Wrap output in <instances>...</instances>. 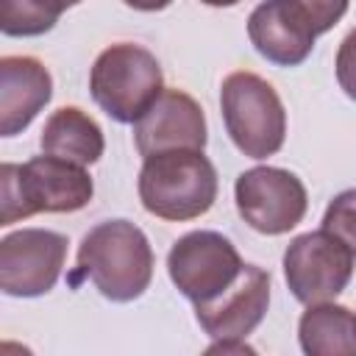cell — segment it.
Masks as SVG:
<instances>
[{"instance_id": "12", "label": "cell", "mask_w": 356, "mask_h": 356, "mask_svg": "<svg viewBox=\"0 0 356 356\" xmlns=\"http://www.w3.org/2000/svg\"><path fill=\"white\" fill-rule=\"evenodd\" d=\"M248 36L259 56L278 67H298L314 47V31L295 0H264L248 17Z\"/></svg>"}, {"instance_id": "21", "label": "cell", "mask_w": 356, "mask_h": 356, "mask_svg": "<svg viewBox=\"0 0 356 356\" xmlns=\"http://www.w3.org/2000/svg\"><path fill=\"white\" fill-rule=\"evenodd\" d=\"M206 6H214V8H228V6H236L239 0H200Z\"/></svg>"}, {"instance_id": "10", "label": "cell", "mask_w": 356, "mask_h": 356, "mask_svg": "<svg viewBox=\"0 0 356 356\" xmlns=\"http://www.w3.org/2000/svg\"><path fill=\"white\" fill-rule=\"evenodd\" d=\"M136 150L147 159L167 150H203L206 117L197 100L181 89H161V95L134 122Z\"/></svg>"}, {"instance_id": "20", "label": "cell", "mask_w": 356, "mask_h": 356, "mask_svg": "<svg viewBox=\"0 0 356 356\" xmlns=\"http://www.w3.org/2000/svg\"><path fill=\"white\" fill-rule=\"evenodd\" d=\"M172 0H125V6L136 8V11H161L167 8Z\"/></svg>"}, {"instance_id": "13", "label": "cell", "mask_w": 356, "mask_h": 356, "mask_svg": "<svg viewBox=\"0 0 356 356\" xmlns=\"http://www.w3.org/2000/svg\"><path fill=\"white\" fill-rule=\"evenodd\" d=\"M53 78L33 56L0 58V134L17 136L50 103Z\"/></svg>"}, {"instance_id": "16", "label": "cell", "mask_w": 356, "mask_h": 356, "mask_svg": "<svg viewBox=\"0 0 356 356\" xmlns=\"http://www.w3.org/2000/svg\"><path fill=\"white\" fill-rule=\"evenodd\" d=\"M61 11H67L61 0H0V31L6 36H42Z\"/></svg>"}, {"instance_id": "19", "label": "cell", "mask_w": 356, "mask_h": 356, "mask_svg": "<svg viewBox=\"0 0 356 356\" xmlns=\"http://www.w3.org/2000/svg\"><path fill=\"white\" fill-rule=\"evenodd\" d=\"M337 81H339V89L356 100V28L339 42V50H337Z\"/></svg>"}, {"instance_id": "8", "label": "cell", "mask_w": 356, "mask_h": 356, "mask_svg": "<svg viewBox=\"0 0 356 356\" xmlns=\"http://www.w3.org/2000/svg\"><path fill=\"white\" fill-rule=\"evenodd\" d=\"M234 200L239 217L267 236L292 231L309 209L303 181L281 167L245 170L234 184Z\"/></svg>"}, {"instance_id": "22", "label": "cell", "mask_w": 356, "mask_h": 356, "mask_svg": "<svg viewBox=\"0 0 356 356\" xmlns=\"http://www.w3.org/2000/svg\"><path fill=\"white\" fill-rule=\"evenodd\" d=\"M78 3H81V0H61V6H64V8H70V6H78Z\"/></svg>"}, {"instance_id": "11", "label": "cell", "mask_w": 356, "mask_h": 356, "mask_svg": "<svg viewBox=\"0 0 356 356\" xmlns=\"http://www.w3.org/2000/svg\"><path fill=\"white\" fill-rule=\"evenodd\" d=\"M270 273L245 264L239 278L206 303H195V317L211 339H245L267 314Z\"/></svg>"}, {"instance_id": "9", "label": "cell", "mask_w": 356, "mask_h": 356, "mask_svg": "<svg viewBox=\"0 0 356 356\" xmlns=\"http://www.w3.org/2000/svg\"><path fill=\"white\" fill-rule=\"evenodd\" d=\"M67 259V236L47 228H22L0 242V289L8 298L50 292Z\"/></svg>"}, {"instance_id": "1", "label": "cell", "mask_w": 356, "mask_h": 356, "mask_svg": "<svg viewBox=\"0 0 356 356\" xmlns=\"http://www.w3.org/2000/svg\"><path fill=\"white\" fill-rule=\"evenodd\" d=\"M95 195L92 175L83 164L58 156H33L25 164L0 167V225L33 214H70L89 206Z\"/></svg>"}, {"instance_id": "15", "label": "cell", "mask_w": 356, "mask_h": 356, "mask_svg": "<svg viewBox=\"0 0 356 356\" xmlns=\"http://www.w3.org/2000/svg\"><path fill=\"white\" fill-rule=\"evenodd\" d=\"M298 339L309 356H356V314L339 303H309L298 323Z\"/></svg>"}, {"instance_id": "17", "label": "cell", "mask_w": 356, "mask_h": 356, "mask_svg": "<svg viewBox=\"0 0 356 356\" xmlns=\"http://www.w3.org/2000/svg\"><path fill=\"white\" fill-rule=\"evenodd\" d=\"M323 231L334 234L356 256V189H345L328 203L323 214Z\"/></svg>"}, {"instance_id": "2", "label": "cell", "mask_w": 356, "mask_h": 356, "mask_svg": "<svg viewBox=\"0 0 356 356\" xmlns=\"http://www.w3.org/2000/svg\"><path fill=\"white\" fill-rule=\"evenodd\" d=\"M78 275L89 278L95 289L114 303L136 300L153 278V248L145 231L128 220L95 225L81 239Z\"/></svg>"}, {"instance_id": "18", "label": "cell", "mask_w": 356, "mask_h": 356, "mask_svg": "<svg viewBox=\"0 0 356 356\" xmlns=\"http://www.w3.org/2000/svg\"><path fill=\"white\" fill-rule=\"evenodd\" d=\"M295 6L312 25L314 36L331 31L348 11V0H295Z\"/></svg>"}, {"instance_id": "3", "label": "cell", "mask_w": 356, "mask_h": 356, "mask_svg": "<svg viewBox=\"0 0 356 356\" xmlns=\"http://www.w3.org/2000/svg\"><path fill=\"white\" fill-rule=\"evenodd\" d=\"M139 200L159 220L186 222L203 217L217 200V170L203 150L147 156L139 170Z\"/></svg>"}, {"instance_id": "14", "label": "cell", "mask_w": 356, "mask_h": 356, "mask_svg": "<svg viewBox=\"0 0 356 356\" xmlns=\"http://www.w3.org/2000/svg\"><path fill=\"white\" fill-rule=\"evenodd\" d=\"M39 145H42V153L58 156V159H67L83 167L95 164L106 150L100 125L78 106L56 108L42 128Z\"/></svg>"}, {"instance_id": "7", "label": "cell", "mask_w": 356, "mask_h": 356, "mask_svg": "<svg viewBox=\"0 0 356 356\" xmlns=\"http://www.w3.org/2000/svg\"><path fill=\"white\" fill-rule=\"evenodd\" d=\"M353 275V250L328 231L295 236L284 250V278L295 300L323 303L337 298Z\"/></svg>"}, {"instance_id": "4", "label": "cell", "mask_w": 356, "mask_h": 356, "mask_svg": "<svg viewBox=\"0 0 356 356\" xmlns=\"http://www.w3.org/2000/svg\"><path fill=\"white\" fill-rule=\"evenodd\" d=\"M164 75L156 56L134 42H117L106 47L89 72L92 100L114 122H136L145 108L161 95Z\"/></svg>"}, {"instance_id": "6", "label": "cell", "mask_w": 356, "mask_h": 356, "mask_svg": "<svg viewBox=\"0 0 356 356\" xmlns=\"http://www.w3.org/2000/svg\"><path fill=\"white\" fill-rule=\"evenodd\" d=\"M242 267L245 261L231 239L217 231H189L167 253L170 281L192 303H206L225 292Z\"/></svg>"}, {"instance_id": "5", "label": "cell", "mask_w": 356, "mask_h": 356, "mask_svg": "<svg viewBox=\"0 0 356 356\" xmlns=\"http://www.w3.org/2000/svg\"><path fill=\"white\" fill-rule=\"evenodd\" d=\"M222 120L231 142L248 159H267L281 150L286 136V111L261 75L239 70L231 72L220 86Z\"/></svg>"}]
</instances>
